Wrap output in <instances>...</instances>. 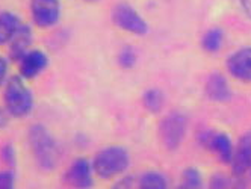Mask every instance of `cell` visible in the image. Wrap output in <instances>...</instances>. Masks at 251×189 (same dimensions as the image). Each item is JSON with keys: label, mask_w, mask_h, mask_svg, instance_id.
Wrapping results in <instances>:
<instances>
[{"label": "cell", "mask_w": 251, "mask_h": 189, "mask_svg": "<svg viewBox=\"0 0 251 189\" xmlns=\"http://www.w3.org/2000/svg\"><path fill=\"white\" fill-rule=\"evenodd\" d=\"M29 144L33 153V158L37 161L38 166L51 171L59 164L61 153L59 147L51 136V133L41 124H35L29 129Z\"/></svg>", "instance_id": "obj_1"}, {"label": "cell", "mask_w": 251, "mask_h": 189, "mask_svg": "<svg viewBox=\"0 0 251 189\" xmlns=\"http://www.w3.org/2000/svg\"><path fill=\"white\" fill-rule=\"evenodd\" d=\"M3 98H5V109L9 112L11 117L25 118L33 109L32 91L27 88L25 77L22 74L12 76L6 82Z\"/></svg>", "instance_id": "obj_2"}, {"label": "cell", "mask_w": 251, "mask_h": 189, "mask_svg": "<svg viewBox=\"0 0 251 189\" xmlns=\"http://www.w3.org/2000/svg\"><path fill=\"white\" fill-rule=\"evenodd\" d=\"M130 165V156L126 148L123 147H106L96 154L93 161L94 174L100 179H112Z\"/></svg>", "instance_id": "obj_3"}, {"label": "cell", "mask_w": 251, "mask_h": 189, "mask_svg": "<svg viewBox=\"0 0 251 189\" xmlns=\"http://www.w3.org/2000/svg\"><path fill=\"white\" fill-rule=\"evenodd\" d=\"M186 129H188V119L185 115H182L180 112L168 114L160 121L159 126V135L160 140H162V144L171 151L177 150L185 140Z\"/></svg>", "instance_id": "obj_4"}, {"label": "cell", "mask_w": 251, "mask_h": 189, "mask_svg": "<svg viewBox=\"0 0 251 189\" xmlns=\"http://www.w3.org/2000/svg\"><path fill=\"white\" fill-rule=\"evenodd\" d=\"M112 20L120 29L133 33V35H146L149 32L147 22L142 19L135 8L127 3H120L114 8Z\"/></svg>", "instance_id": "obj_5"}, {"label": "cell", "mask_w": 251, "mask_h": 189, "mask_svg": "<svg viewBox=\"0 0 251 189\" xmlns=\"http://www.w3.org/2000/svg\"><path fill=\"white\" fill-rule=\"evenodd\" d=\"M30 12L33 23L40 27H51L59 22V0H30Z\"/></svg>", "instance_id": "obj_6"}, {"label": "cell", "mask_w": 251, "mask_h": 189, "mask_svg": "<svg viewBox=\"0 0 251 189\" xmlns=\"http://www.w3.org/2000/svg\"><path fill=\"white\" fill-rule=\"evenodd\" d=\"M200 144L213 151L218 156V159L224 164H230L233 158V144L226 133H217V132H204L199 136Z\"/></svg>", "instance_id": "obj_7"}, {"label": "cell", "mask_w": 251, "mask_h": 189, "mask_svg": "<svg viewBox=\"0 0 251 189\" xmlns=\"http://www.w3.org/2000/svg\"><path fill=\"white\" fill-rule=\"evenodd\" d=\"M93 173H94L93 164L83 158H79L68 168L65 174V180L73 188L88 189L93 186Z\"/></svg>", "instance_id": "obj_8"}, {"label": "cell", "mask_w": 251, "mask_h": 189, "mask_svg": "<svg viewBox=\"0 0 251 189\" xmlns=\"http://www.w3.org/2000/svg\"><path fill=\"white\" fill-rule=\"evenodd\" d=\"M230 165L236 176H244L251 169V130L242 135L236 148L233 150Z\"/></svg>", "instance_id": "obj_9"}, {"label": "cell", "mask_w": 251, "mask_h": 189, "mask_svg": "<svg viewBox=\"0 0 251 189\" xmlns=\"http://www.w3.org/2000/svg\"><path fill=\"white\" fill-rule=\"evenodd\" d=\"M227 68L231 76L242 82H251V47H244L235 51L227 59Z\"/></svg>", "instance_id": "obj_10"}, {"label": "cell", "mask_w": 251, "mask_h": 189, "mask_svg": "<svg viewBox=\"0 0 251 189\" xmlns=\"http://www.w3.org/2000/svg\"><path fill=\"white\" fill-rule=\"evenodd\" d=\"M19 62H20V74L25 79H35L47 68L49 58L41 50H29Z\"/></svg>", "instance_id": "obj_11"}, {"label": "cell", "mask_w": 251, "mask_h": 189, "mask_svg": "<svg viewBox=\"0 0 251 189\" xmlns=\"http://www.w3.org/2000/svg\"><path fill=\"white\" fill-rule=\"evenodd\" d=\"M33 40L32 29L26 24H22L19 30L15 32V35L9 41V56L12 61H20L27 51L30 50Z\"/></svg>", "instance_id": "obj_12"}, {"label": "cell", "mask_w": 251, "mask_h": 189, "mask_svg": "<svg viewBox=\"0 0 251 189\" xmlns=\"http://www.w3.org/2000/svg\"><path fill=\"white\" fill-rule=\"evenodd\" d=\"M206 95L215 103L228 101L231 98V90L227 79L220 73H212L206 82Z\"/></svg>", "instance_id": "obj_13"}, {"label": "cell", "mask_w": 251, "mask_h": 189, "mask_svg": "<svg viewBox=\"0 0 251 189\" xmlns=\"http://www.w3.org/2000/svg\"><path fill=\"white\" fill-rule=\"evenodd\" d=\"M22 26L20 19L14 12H0V46L9 44L15 32Z\"/></svg>", "instance_id": "obj_14"}, {"label": "cell", "mask_w": 251, "mask_h": 189, "mask_svg": "<svg viewBox=\"0 0 251 189\" xmlns=\"http://www.w3.org/2000/svg\"><path fill=\"white\" fill-rule=\"evenodd\" d=\"M142 105H144V108L149 112L157 114V112L162 111V108L165 105V95L157 88L147 90L144 93V95H142Z\"/></svg>", "instance_id": "obj_15"}, {"label": "cell", "mask_w": 251, "mask_h": 189, "mask_svg": "<svg viewBox=\"0 0 251 189\" xmlns=\"http://www.w3.org/2000/svg\"><path fill=\"white\" fill-rule=\"evenodd\" d=\"M223 41H224V32L220 27H213V29H209L204 33L201 44H203V48L206 51L215 53V51H218L221 48Z\"/></svg>", "instance_id": "obj_16"}, {"label": "cell", "mask_w": 251, "mask_h": 189, "mask_svg": "<svg viewBox=\"0 0 251 189\" xmlns=\"http://www.w3.org/2000/svg\"><path fill=\"white\" fill-rule=\"evenodd\" d=\"M168 186V180L164 174L157 171H149L142 174L139 179V188L142 189H165Z\"/></svg>", "instance_id": "obj_17"}, {"label": "cell", "mask_w": 251, "mask_h": 189, "mask_svg": "<svg viewBox=\"0 0 251 189\" xmlns=\"http://www.w3.org/2000/svg\"><path fill=\"white\" fill-rule=\"evenodd\" d=\"M203 185V179L200 171L197 168H186L182 174V182L180 186L186 189H199Z\"/></svg>", "instance_id": "obj_18"}, {"label": "cell", "mask_w": 251, "mask_h": 189, "mask_svg": "<svg viewBox=\"0 0 251 189\" xmlns=\"http://www.w3.org/2000/svg\"><path fill=\"white\" fill-rule=\"evenodd\" d=\"M118 64L121 68H126V70H129V68H133L135 64H136V51L133 47H124L120 55H118Z\"/></svg>", "instance_id": "obj_19"}, {"label": "cell", "mask_w": 251, "mask_h": 189, "mask_svg": "<svg viewBox=\"0 0 251 189\" xmlns=\"http://www.w3.org/2000/svg\"><path fill=\"white\" fill-rule=\"evenodd\" d=\"M0 156H2V161H3L6 165H9L11 168L15 165L17 156H15V150H14L12 144H5V145L2 147V151H0Z\"/></svg>", "instance_id": "obj_20"}, {"label": "cell", "mask_w": 251, "mask_h": 189, "mask_svg": "<svg viewBox=\"0 0 251 189\" xmlns=\"http://www.w3.org/2000/svg\"><path fill=\"white\" fill-rule=\"evenodd\" d=\"M15 183L14 171H0V189H12Z\"/></svg>", "instance_id": "obj_21"}, {"label": "cell", "mask_w": 251, "mask_h": 189, "mask_svg": "<svg viewBox=\"0 0 251 189\" xmlns=\"http://www.w3.org/2000/svg\"><path fill=\"white\" fill-rule=\"evenodd\" d=\"M210 186H212V188H227V186H228V180H227L223 174H217V176H213V177H212Z\"/></svg>", "instance_id": "obj_22"}, {"label": "cell", "mask_w": 251, "mask_h": 189, "mask_svg": "<svg viewBox=\"0 0 251 189\" xmlns=\"http://www.w3.org/2000/svg\"><path fill=\"white\" fill-rule=\"evenodd\" d=\"M6 76H8V62L5 58L0 56V87L5 83Z\"/></svg>", "instance_id": "obj_23"}, {"label": "cell", "mask_w": 251, "mask_h": 189, "mask_svg": "<svg viewBox=\"0 0 251 189\" xmlns=\"http://www.w3.org/2000/svg\"><path fill=\"white\" fill-rule=\"evenodd\" d=\"M9 112L6 109H0V129H5L8 126Z\"/></svg>", "instance_id": "obj_24"}, {"label": "cell", "mask_w": 251, "mask_h": 189, "mask_svg": "<svg viewBox=\"0 0 251 189\" xmlns=\"http://www.w3.org/2000/svg\"><path fill=\"white\" fill-rule=\"evenodd\" d=\"M241 8L244 14L251 20V0H241Z\"/></svg>", "instance_id": "obj_25"}, {"label": "cell", "mask_w": 251, "mask_h": 189, "mask_svg": "<svg viewBox=\"0 0 251 189\" xmlns=\"http://www.w3.org/2000/svg\"><path fill=\"white\" fill-rule=\"evenodd\" d=\"M86 2H97V0H86Z\"/></svg>", "instance_id": "obj_26"}]
</instances>
